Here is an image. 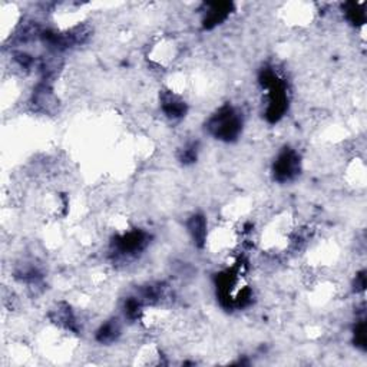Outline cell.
Segmentation results:
<instances>
[{"instance_id":"cell-1","label":"cell","mask_w":367,"mask_h":367,"mask_svg":"<svg viewBox=\"0 0 367 367\" xmlns=\"http://www.w3.org/2000/svg\"><path fill=\"white\" fill-rule=\"evenodd\" d=\"M258 82L265 94V118L268 122H279L289 109V88L284 78L272 68L260 72Z\"/></svg>"},{"instance_id":"cell-2","label":"cell","mask_w":367,"mask_h":367,"mask_svg":"<svg viewBox=\"0 0 367 367\" xmlns=\"http://www.w3.org/2000/svg\"><path fill=\"white\" fill-rule=\"evenodd\" d=\"M207 131L215 140L222 143H234L243 133V112L229 104L222 105L207 121Z\"/></svg>"},{"instance_id":"cell-3","label":"cell","mask_w":367,"mask_h":367,"mask_svg":"<svg viewBox=\"0 0 367 367\" xmlns=\"http://www.w3.org/2000/svg\"><path fill=\"white\" fill-rule=\"evenodd\" d=\"M150 239V234L144 229H129V231L122 233L114 239V254H116L119 258H135L148 247Z\"/></svg>"},{"instance_id":"cell-4","label":"cell","mask_w":367,"mask_h":367,"mask_svg":"<svg viewBox=\"0 0 367 367\" xmlns=\"http://www.w3.org/2000/svg\"><path fill=\"white\" fill-rule=\"evenodd\" d=\"M271 171H272L274 181H277L280 184L294 181L301 172V157H300V154L290 147L283 148L277 154V157H275Z\"/></svg>"},{"instance_id":"cell-5","label":"cell","mask_w":367,"mask_h":367,"mask_svg":"<svg viewBox=\"0 0 367 367\" xmlns=\"http://www.w3.org/2000/svg\"><path fill=\"white\" fill-rule=\"evenodd\" d=\"M160 107L164 115L171 121H179L187 115L188 107L184 98L172 89H162L160 92Z\"/></svg>"},{"instance_id":"cell-6","label":"cell","mask_w":367,"mask_h":367,"mask_svg":"<svg viewBox=\"0 0 367 367\" xmlns=\"http://www.w3.org/2000/svg\"><path fill=\"white\" fill-rule=\"evenodd\" d=\"M32 104L43 114H52L58 108V97L49 82L42 80L33 90Z\"/></svg>"},{"instance_id":"cell-7","label":"cell","mask_w":367,"mask_h":367,"mask_svg":"<svg viewBox=\"0 0 367 367\" xmlns=\"http://www.w3.org/2000/svg\"><path fill=\"white\" fill-rule=\"evenodd\" d=\"M204 8L205 11H204L203 28L210 30L219 26L222 22H225L229 18L234 5L228 2H215V4H207L204 5Z\"/></svg>"},{"instance_id":"cell-8","label":"cell","mask_w":367,"mask_h":367,"mask_svg":"<svg viewBox=\"0 0 367 367\" xmlns=\"http://www.w3.org/2000/svg\"><path fill=\"white\" fill-rule=\"evenodd\" d=\"M187 229L188 234L191 236L195 247L204 248L208 241V224L204 214L197 212L190 217L187 221Z\"/></svg>"},{"instance_id":"cell-9","label":"cell","mask_w":367,"mask_h":367,"mask_svg":"<svg viewBox=\"0 0 367 367\" xmlns=\"http://www.w3.org/2000/svg\"><path fill=\"white\" fill-rule=\"evenodd\" d=\"M121 335H122L121 321L118 318H111L107 320L105 323L98 329L95 337L97 342L101 344H114L115 342H118Z\"/></svg>"},{"instance_id":"cell-10","label":"cell","mask_w":367,"mask_h":367,"mask_svg":"<svg viewBox=\"0 0 367 367\" xmlns=\"http://www.w3.org/2000/svg\"><path fill=\"white\" fill-rule=\"evenodd\" d=\"M343 13L346 16V19L351 23V25H363L366 20V13H364V5H359V4H346L343 6Z\"/></svg>"},{"instance_id":"cell-11","label":"cell","mask_w":367,"mask_h":367,"mask_svg":"<svg viewBox=\"0 0 367 367\" xmlns=\"http://www.w3.org/2000/svg\"><path fill=\"white\" fill-rule=\"evenodd\" d=\"M197 158H198V144L194 141L187 143L178 152V160L184 165H191L197 162Z\"/></svg>"},{"instance_id":"cell-12","label":"cell","mask_w":367,"mask_h":367,"mask_svg":"<svg viewBox=\"0 0 367 367\" xmlns=\"http://www.w3.org/2000/svg\"><path fill=\"white\" fill-rule=\"evenodd\" d=\"M353 340H354V346L366 350V323L364 318L356 321V326L353 329Z\"/></svg>"},{"instance_id":"cell-13","label":"cell","mask_w":367,"mask_h":367,"mask_svg":"<svg viewBox=\"0 0 367 367\" xmlns=\"http://www.w3.org/2000/svg\"><path fill=\"white\" fill-rule=\"evenodd\" d=\"M364 270H361L360 272L356 274V279H354V284H353V290L356 293H363L366 289V275H364Z\"/></svg>"}]
</instances>
